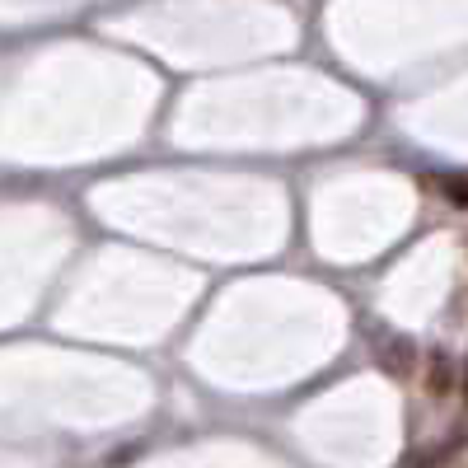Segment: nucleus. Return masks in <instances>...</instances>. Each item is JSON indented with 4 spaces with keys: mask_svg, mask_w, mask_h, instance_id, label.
I'll list each match as a JSON object with an SVG mask.
<instances>
[{
    "mask_svg": "<svg viewBox=\"0 0 468 468\" xmlns=\"http://www.w3.org/2000/svg\"><path fill=\"white\" fill-rule=\"evenodd\" d=\"M436 183H441L445 202H450L454 211H468V174H441Z\"/></svg>",
    "mask_w": 468,
    "mask_h": 468,
    "instance_id": "nucleus-2",
    "label": "nucleus"
},
{
    "mask_svg": "<svg viewBox=\"0 0 468 468\" xmlns=\"http://www.w3.org/2000/svg\"><path fill=\"white\" fill-rule=\"evenodd\" d=\"M454 388H459V366H454V356H450V351H431V356H426V394H431L436 403H445Z\"/></svg>",
    "mask_w": 468,
    "mask_h": 468,
    "instance_id": "nucleus-1",
    "label": "nucleus"
},
{
    "mask_svg": "<svg viewBox=\"0 0 468 468\" xmlns=\"http://www.w3.org/2000/svg\"><path fill=\"white\" fill-rule=\"evenodd\" d=\"M394 370H412V342H394V356H388Z\"/></svg>",
    "mask_w": 468,
    "mask_h": 468,
    "instance_id": "nucleus-3",
    "label": "nucleus"
},
{
    "mask_svg": "<svg viewBox=\"0 0 468 468\" xmlns=\"http://www.w3.org/2000/svg\"><path fill=\"white\" fill-rule=\"evenodd\" d=\"M459 399H463V408H468V361H463V375H459Z\"/></svg>",
    "mask_w": 468,
    "mask_h": 468,
    "instance_id": "nucleus-4",
    "label": "nucleus"
}]
</instances>
